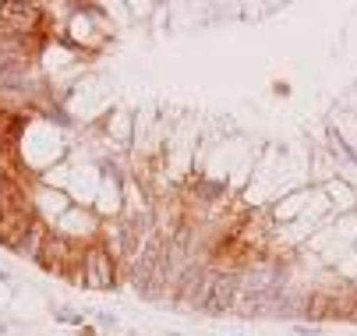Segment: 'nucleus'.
Wrapping results in <instances>:
<instances>
[{
  "label": "nucleus",
  "mask_w": 357,
  "mask_h": 336,
  "mask_svg": "<svg viewBox=\"0 0 357 336\" xmlns=\"http://www.w3.org/2000/svg\"><path fill=\"white\" fill-rule=\"evenodd\" d=\"M237 287H241V276L237 273H209V287H206V298H202L198 312H206V315H223L230 312L234 298H237Z\"/></svg>",
  "instance_id": "obj_1"
},
{
  "label": "nucleus",
  "mask_w": 357,
  "mask_h": 336,
  "mask_svg": "<svg viewBox=\"0 0 357 336\" xmlns=\"http://www.w3.org/2000/svg\"><path fill=\"white\" fill-rule=\"evenodd\" d=\"M43 11L32 4H0V36H36Z\"/></svg>",
  "instance_id": "obj_2"
},
{
  "label": "nucleus",
  "mask_w": 357,
  "mask_h": 336,
  "mask_svg": "<svg viewBox=\"0 0 357 336\" xmlns=\"http://www.w3.org/2000/svg\"><path fill=\"white\" fill-rule=\"evenodd\" d=\"M206 287H209V273L202 266H188L181 276H177V287H174V301L177 305H202L206 298Z\"/></svg>",
  "instance_id": "obj_3"
},
{
  "label": "nucleus",
  "mask_w": 357,
  "mask_h": 336,
  "mask_svg": "<svg viewBox=\"0 0 357 336\" xmlns=\"http://www.w3.org/2000/svg\"><path fill=\"white\" fill-rule=\"evenodd\" d=\"M39 36H0V61L4 64H32L39 57Z\"/></svg>",
  "instance_id": "obj_4"
},
{
  "label": "nucleus",
  "mask_w": 357,
  "mask_h": 336,
  "mask_svg": "<svg viewBox=\"0 0 357 336\" xmlns=\"http://www.w3.org/2000/svg\"><path fill=\"white\" fill-rule=\"evenodd\" d=\"M85 273L92 276L96 287H114V262L103 248H89L85 252Z\"/></svg>",
  "instance_id": "obj_5"
},
{
  "label": "nucleus",
  "mask_w": 357,
  "mask_h": 336,
  "mask_svg": "<svg viewBox=\"0 0 357 336\" xmlns=\"http://www.w3.org/2000/svg\"><path fill=\"white\" fill-rule=\"evenodd\" d=\"M220 195H223V184H220V181H202V184H198V199L213 202V199H220Z\"/></svg>",
  "instance_id": "obj_6"
}]
</instances>
